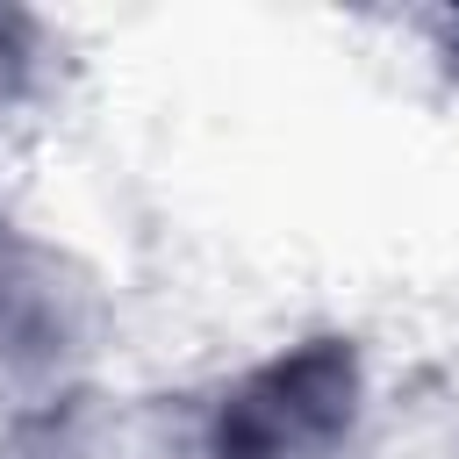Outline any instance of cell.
<instances>
[{
	"mask_svg": "<svg viewBox=\"0 0 459 459\" xmlns=\"http://www.w3.org/2000/svg\"><path fill=\"white\" fill-rule=\"evenodd\" d=\"M201 459H359V359L337 337L265 359L222 394Z\"/></svg>",
	"mask_w": 459,
	"mask_h": 459,
	"instance_id": "cell-1",
	"label": "cell"
},
{
	"mask_svg": "<svg viewBox=\"0 0 459 459\" xmlns=\"http://www.w3.org/2000/svg\"><path fill=\"white\" fill-rule=\"evenodd\" d=\"M0 459H108V445L79 402H43L14 416V430L0 437Z\"/></svg>",
	"mask_w": 459,
	"mask_h": 459,
	"instance_id": "cell-3",
	"label": "cell"
},
{
	"mask_svg": "<svg viewBox=\"0 0 459 459\" xmlns=\"http://www.w3.org/2000/svg\"><path fill=\"white\" fill-rule=\"evenodd\" d=\"M93 301L79 273L22 237H0V394L7 409H43L65 402L72 366L86 359Z\"/></svg>",
	"mask_w": 459,
	"mask_h": 459,
	"instance_id": "cell-2",
	"label": "cell"
},
{
	"mask_svg": "<svg viewBox=\"0 0 459 459\" xmlns=\"http://www.w3.org/2000/svg\"><path fill=\"white\" fill-rule=\"evenodd\" d=\"M7 100H14V50H7V29H0V122H7Z\"/></svg>",
	"mask_w": 459,
	"mask_h": 459,
	"instance_id": "cell-4",
	"label": "cell"
}]
</instances>
